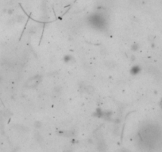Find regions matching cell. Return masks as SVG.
Masks as SVG:
<instances>
[{
    "label": "cell",
    "instance_id": "7a4b0ae2",
    "mask_svg": "<svg viewBox=\"0 0 162 152\" xmlns=\"http://www.w3.org/2000/svg\"><path fill=\"white\" fill-rule=\"evenodd\" d=\"M66 152H72V151H67Z\"/></svg>",
    "mask_w": 162,
    "mask_h": 152
},
{
    "label": "cell",
    "instance_id": "6da1fadb",
    "mask_svg": "<svg viewBox=\"0 0 162 152\" xmlns=\"http://www.w3.org/2000/svg\"><path fill=\"white\" fill-rule=\"evenodd\" d=\"M38 83H39L38 76H36V77H33V78H31L29 81L27 82V86L30 88H33V87H37Z\"/></svg>",
    "mask_w": 162,
    "mask_h": 152
}]
</instances>
